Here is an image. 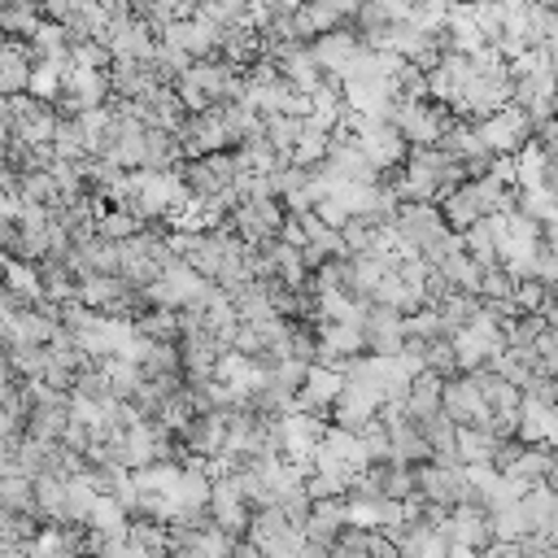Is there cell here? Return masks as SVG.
<instances>
[{
	"label": "cell",
	"mask_w": 558,
	"mask_h": 558,
	"mask_svg": "<svg viewBox=\"0 0 558 558\" xmlns=\"http://www.w3.org/2000/svg\"><path fill=\"white\" fill-rule=\"evenodd\" d=\"M18 449H23V432H0V475L18 471Z\"/></svg>",
	"instance_id": "2"
},
{
	"label": "cell",
	"mask_w": 558,
	"mask_h": 558,
	"mask_svg": "<svg viewBox=\"0 0 558 558\" xmlns=\"http://www.w3.org/2000/svg\"><path fill=\"white\" fill-rule=\"evenodd\" d=\"M31 71H36V53L27 40H18V36L0 40V97L31 92Z\"/></svg>",
	"instance_id": "1"
}]
</instances>
